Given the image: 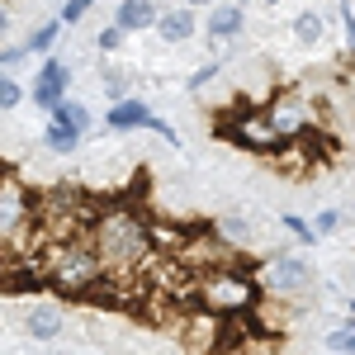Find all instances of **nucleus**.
I'll list each match as a JSON object with an SVG mask.
<instances>
[{
    "label": "nucleus",
    "mask_w": 355,
    "mask_h": 355,
    "mask_svg": "<svg viewBox=\"0 0 355 355\" xmlns=\"http://www.w3.org/2000/svg\"><path fill=\"white\" fill-rule=\"evenodd\" d=\"M85 242L95 251L105 279H142L152 256H157V227L142 218L137 209H105L85 227Z\"/></svg>",
    "instance_id": "1"
},
{
    "label": "nucleus",
    "mask_w": 355,
    "mask_h": 355,
    "mask_svg": "<svg viewBox=\"0 0 355 355\" xmlns=\"http://www.w3.org/2000/svg\"><path fill=\"white\" fill-rule=\"evenodd\" d=\"M185 299H190V308L218 313V318H246L261 303V289H256L251 270H242V261H237V266L194 270L190 284H185Z\"/></svg>",
    "instance_id": "2"
},
{
    "label": "nucleus",
    "mask_w": 355,
    "mask_h": 355,
    "mask_svg": "<svg viewBox=\"0 0 355 355\" xmlns=\"http://www.w3.org/2000/svg\"><path fill=\"white\" fill-rule=\"evenodd\" d=\"M43 275H48L53 289L71 294V299H85V294H95L105 284V270H100V261H95V251H90L85 237L48 242V251H43Z\"/></svg>",
    "instance_id": "3"
},
{
    "label": "nucleus",
    "mask_w": 355,
    "mask_h": 355,
    "mask_svg": "<svg viewBox=\"0 0 355 355\" xmlns=\"http://www.w3.org/2000/svg\"><path fill=\"white\" fill-rule=\"evenodd\" d=\"M251 279H256L261 299L299 303V299H308V294H313L318 270H313V261H303L299 251H279V256H270L266 266H256V270H251Z\"/></svg>",
    "instance_id": "4"
},
{
    "label": "nucleus",
    "mask_w": 355,
    "mask_h": 355,
    "mask_svg": "<svg viewBox=\"0 0 355 355\" xmlns=\"http://www.w3.org/2000/svg\"><path fill=\"white\" fill-rule=\"evenodd\" d=\"M33 237V194L15 180V175H5L0 180V251H10V246H24ZM38 242V237H33Z\"/></svg>",
    "instance_id": "5"
},
{
    "label": "nucleus",
    "mask_w": 355,
    "mask_h": 355,
    "mask_svg": "<svg viewBox=\"0 0 355 355\" xmlns=\"http://www.w3.org/2000/svg\"><path fill=\"white\" fill-rule=\"evenodd\" d=\"M266 119H270V128L284 137V142H299V137H308V128H313V105H308V95H303L299 85H284L270 100Z\"/></svg>",
    "instance_id": "6"
},
{
    "label": "nucleus",
    "mask_w": 355,
    "mask_h": 355,
    "mask_svg": "<svg viewBox=\"0 0 355 355\" xmlns=\"http://www.w3.org/2000/svg\"><path fill=\"white\" fill-rule=\"evenodd\" d=\"M218 133H227L237 147H246V152H270V157H275V152L284 147V137L270 128V119H266L261 110H246L242 119H237V123H227V128L218 123Z\"/></svg>",
    "instance_id": "7"
},
{
    "label": "nucleus",
    "mask_w": 355,
    "mask_h": 355,
    "mask_svg": "<svg viewBox=\"0 0 355 355\" xmlns=\"http://www.w3.org/2000/svg\"><path fill=\"white\" fill-rule=\"evenodd\" d=\"M67 90H71V67H67L62 57H48V62H43V71L33 76V90H28V95H33V105H38V110L48 114Z\"/></svg>",
    "instance_id": "8"
},
{
    "label": "nucleus",
    "mask_w": 355,
    "mask_h": 355,
    "mask_svg": "<svg viewBox=\"0 0 355 355\" xmlns=\"http://www.w3.org/2000/svg\"><path fill=\"white\" fill-rule=\"evenodd\" d=\"M24 331L33 341H57V336L67 331V313H62L57 303H33L24 313Z\"/></svg>",
    "instance_id": "9"
},
{
    "label": "nucleus",
    "mask_w": 355,
    "mask_h": 355,
    "mask_svg": "<svg viewBox=\"0 0 355 355\" xmlns=\"http://www.w3.org/2000/svg\"><path fill=\"white\" fill-rule=\"evenodd\" d=\"M157 10H162V0H119L114 5V24L123 33H147L157 24Z\"/></svg>",
    "instance_id": "10"
},
{
    "label": "nucleus",
    "mask_w": 355,
    "mask_h": 355,
    "mask_svg": "<svg viewBox=\"0 0 355 355\" xmlns=\"http://www.w3.org/2000/svg\"><path fill=\"white\" fill-rule=\"evenodd\" d=\"M157 33H162V43L171 48H180V43H190L194 38V10L190 5H180V10H157Z\"/></svg>",
    "instance_id": "11"
},
{
    "label": "nucleus",
    "mask_w": 355,
    "mask_h": 355,
    "mask_svg": "<svg viewBox=\"0 0 355 355\" xmlns=\"http://www.w3.org/2000/svg\"><path fill=\"white\" fill-rule=\"evenodd\" d=\"M204 28H209V38H214V43H223V38H237V33L246 28V15L237 10V5H209Z\"/></svg>",
    "instance_id": "12"
},
{
    "label": "nucleus",
    "mask_w": 355,
    "mask_h": 355,
    "mask_svg": "<svg viewBox=\"0 0 355 355\" xmlns=\"http://www.w3.org/2000/svg\"><path fill=\"white\" fill-rule=\"evenodd\" d=\"M48 119L62 123V128H71V133H85V128H90V110H85L81 100H71V95H62L53 110H48Z\"/></svg>",
    "instance_id": "13"
},
{
    "label": "nucleus",
    "mask_w": 355,
    "mask_h": 355,
    "mask_svg": "<svg viewBox=\"0 0 355 355\" xmlns=\"http://www.w3.org/2000/svg\"><path fill=\"white\" fill-rule=\"evenodd\" d=\"M142 119H147V105L123 95V100H114V105H110V119H105V123H110L114 133H123V128H142Z\"/></svg>",
    "instance_id": "14"
},
{
    "label": "nucleus",
    "mask_w": 355,
    "mask_h": 355,
    "mask_svg": "<svg viewBox=\"0 0 355 355\" xmlns=\"http://www.w3.org/2000/svg\"><path fill=\"white\" fill-rule=\"evenodd\" d=\"M294 38H299V48H318L327 38V19L318 10H299L294 15Z\"/></svg>",
    "instance_id": "15"
},
{
    "label": "nucleus",
    "mask_w": 355,
    "mask_h": 355,
    "mask_svg": "<svg viewBox=\"0 0 355 355\" xmlns=\"http://www.w3.org/2000/svg\"><path fill=\"white\" fill-rule=\"evenodd\" d=\"M43 142L53 147L57 157H71V152L81 147V133H71V128H62V123H53V119H48V133H43Z\"/></svg>",
    "instance_id": "16"
},
{
    "label": "nucleus",
    "mask_w": 355,
    "mask_h": 355,
    "mask_svg": "<svg viewBox=\"0 0 355 355\" xmlns=\"http://www.w3.org/2000/svg\"><path fill=\"white\" fill-rule=\"evenodd\" d=\"M214 232H218L223 242H232V246H251V223L246 218H232V214H227V218L214 223Z\"/></svg>",
    "instance_id": "17"
},
{
    "label": "nucleus",
    "mask_w": 355,
    "mask_h": 355,
    "mask_svg": "<svg viewBox=\"0 0 355 355\" xmlns=\"http://www.w3.org/2000/svg\"><path fill=\"white\" fill-rule=\"evenodd\" d=\"M327 351H336V355H351L355 351V318H341V327L327 331Z\"/></svg>",
    "instance_id": "18"
},
{
    "label": "nucleus",
    "mask_w": 355,
    "mask_h": 355,
    "mask_svg": "<svg viewBox=\"0 0 355 355\" xmlns=\"http://www.w3.org/2000/svg\"><path fill=\"white\" fill-rule=\"evenodd\" d=\"M57 33H62V19H48V24H38L33 28V33H28V53H48V48H53L57 43Z\"/></svg>",
    "instance_id": "19"
},
{
    "label": "nucleus",
    "mask_w": 355,
    "mask_h": 355,
    "mask_svg": "<svg viewBox=\"0 0 355 355\" xmlns=\"http://www.w3.org/2000/svg\"><path fill=\"white\" fill-rule=\"evenodd\" d=\"M19 105H24V85L15 81L10 71H0V110L10 114V110H19Z\"/></svg>",
    "instance_id": "20"
},
{
    "label": "nucleus",
    "mask_w": 355,
    "mask_h": 355,
    "mask_svg": "<svg viewBox=\"0 0 355 355\" xmlns=\"http://www.w3.org/2000/svg\"><path fill=\"white\" fill-rule=\"evenodd\" d=\"M123 38H128V33H123V28H119V24H105V28H100V33H95V48H100V53H119V48H123Z\"/></svg>",
    "instance_id": "21"
},
{
    "label": "nucleus",
    "mask_w": 355,
    "mask_h": 355,
    "mask_svg": "<svg viewBox=\"0 0 355 355\" xmlns=\"http://www.w3.org/2000/svg\"><path fill=\"white\" fill-rule=\"evenodd\" d=\"M284 227H289V232H294V237H299L303 246H313V242H322V237H318V232H313V223H303L299 214H284Z\"/></svg>",
    "instance_id": "22"
},
{
    "label": "nucleus",
    "mask_w": 355,
    "mask_h": 355,
    "mask_svg": "<svg viewBox=\"0 0 355 355\" xmlns=\"http://www.w3.org/2000/svg\"><path fill=\"white\" fill-rule=\"evenodd\" d=\"M90 5H95V0H67V5L57 10V19H62V24H76V19H85Z\"/></svg>",
    "instance_id": "23"
},
{
    "label": "nucleus",
    "mask_w": 355,
    "mask_h": 355,
    "mask_svg": "<svg viewBox=\"0 0 355 355\" xmlns=\"http://www.w3.org/2000/svg\"><path fill=\"white\" fill-rule=\"evenodd\" d=\"M341 223H346V218H341V214H336V209H327V214H322V218L313 223V232H318V237H331V232H336V227H341Z\"/></svg>",
    "instance_id": "24"
},
{
    "label": "nucleus",
    "mask_w": 355,
    "mask_h": 355,
    "mask_svg": "<svg viewBox=\"0 0 355 355\" xmlns=\"http://www.w3.org/2000/svg\"><path fill=\"white\" fill-rule=\"evenodd\" d=\"M24 57H28V48H24V43H15V48H0V67H19Z\"/></svg>",
    "instance_id": "25"
},
{
    "label": "nucleus",
    "mask_w": 355,
    "mask_h": 355,
    "mask_svg": "<svg viewBox=\"0 0 355 355\" xmlns=\"http://www.w3.org/2000/svg\"><path fill=\"white\" fill-rule=\"evenodd\" d=\"M214 76H218V67H199V71L190 76V85L199 90V85H204V81H214Z\"/></svg>",
    "instance_id": "26"
},
{
    "label": "nucleus",
    "mask_w": 355,
    "mask_h": 355,
    "mask_svg": "<svg viewBox=\"0 0 355 355\" xmlns=\"http://www.w3.org/2000/svg\"><path fill=\"white\" fill-rule=\"evenodd\" d=\"M10 19H15V15H10V5H5V0H0V38H5V33H10Z\"/></svg>",
    "instance_id": "27"
},
{
    "label": "nucleus",
    "mask_w": 355,
    "mask_h": 355,
    "mask_svg": "<svg viewBox=\"0 0 355 355\" xmlns=\"http://www.w3.org/2000/svg\"><path fill=\"white\" fill-rule=\"evenodd\" d=\"M180 5H190V10H209L214 0H180Z\"/></svg>",
    "instance_id": "28"
},
{
    "label": "nucleus",
    "mask_w": 355,
    "mask_h": 355,
    "mask_svg": "<svg viewBox=\"0 0 355 355\" xmlns=\"http://www.w3.org/2000/svg\"><path fill=\"white\" fill-rule=\"evenodd\" d=\"M0 180H5V166H0Z\"/></svg>",
    "instance_id": "29"
},
{
    "label": "nucleus",
    "mask_w": 355,
    "mask_h": 355,
    "mask_svg": "<svg viewBox=\"0 0 355 355\" xmlns=\"http://www.w3.org/2000/svg\"><path fill=\"white\" fill-rule=\"evenodd\" d=\"M266 5H279V0H266Z\"/></svg>",
    "instance_id": "30"
}]
</instances>
